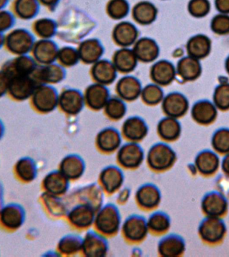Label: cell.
<instances>
[{"instance_id":"cell-1","label":"cell","mask_w":229,"mask_h":257,"mask_svg":"<svg viewBox=\"0 0 229 257\" xmlns=\"http://www.w3.org/2000/svg\"><path fill=\"white\" fill-rule=\"evenodd\" d=\"M176 155L168 145L158 144L150 149L148 162L152 169L157 171L167 170L174 164Z\"/></svg>"},{"instance_id":"cell-2","label":"cell","mask_w":229,"mask_h":257,"mask_svg":"<svg viewBox=\"0 0 229 257\" xmlns=\"http://www.w3.org/2000/svg\"><path fill=\"white\" fill-rule=\"evenodd\" d=\"M98 230L104 234H112L118 232L120 225V216L118 208L108 204L100 209L95 219Z\"/></svg>"},{"instance_id":"cell-3","label":"cell","mask_w":229,"mask_h":257,"mask_svg":"<svg viewBox=\"0 0 229 257\" xmlns=\"http://www.w3.org/2000/svg\"><path fill=\"white\" fill-rule=\"evenodd\" d=\"M224 223L217 217H209L203 221L199 229L201 238L209 243H216L220 241L224 236Z\"/></svg>"},{"instance_id":"cell-4","label":"cell","mask_w":229,"mask_h":257,"mask_svg":"<svg viewBox=\"0 0 229 257\" xmlns=\"http://www.w3.org/2000/svg\"><path fill=\"white\" fill-rule=\"evenodd\" d=\"M26 218L24 209L18 204H9L0 211V220L6 228L15 230L23 224Z\"/></svg>"},{"instance_id":"cell-5","label":"cell","mask_w":229,"mask_h":257,"mask_svg":"<svg viewBox=\"0 0 229 257\" xmlns=\"http://www.w3.org/2000/svg\"><path fill=\"white\" fill-rule=\"evenodd\" d=\"M8 88L13 97L18 100H24L33 94L35 82L28 75H14L9 80Z\"/></svg>"},{"instance_id":"cell-6","label":"cell","mask_w":229,"mask_h":257,"mask_svg":"<svg viewBox=\"0 0 229 257\" xmlns=\"http://www.w3.org/2000/svg\"><path fill=\"white\" fill-rule=\"evenodd\" d=\"M58 102L55 90L50 86H43L36 90L33 98L34 105L42 112L52 111Z\"/></svg>"},{"instance_id":"cell-7","label":"cell","mask_w":229,"mask_h":257,"mask_svg":"<svg viewBox=\"0 0 229 257\" xmlns=\"http://www.w3.org/2000/svg\"><path fill=\"white\" fill-rule=\"evenodd\" d=\"M144 156L142 148L139 145L132 143L122 147L118 153V160L125 168H134L142 164Z\"/></svg>"},{"instance_id":"cell-8","label":"cell","mask_w":229,"mask_h":257,"mask_svg":"<svg viewBox=\"0 0 229 257\" xmlns=\"http://www.w3.org/2000/svg\"><path fill=\"white\" fill-rule=\"evenodd\" d=\"M148 227V223L143 217L132 216L125 221L123 230L129 240L140 241L146 236Z\"/></svg>"},{"instance_id":"cell-9","label":"cell","mask_w":229,"mask_h":257,"mask_svg":"<svg viewBox=\"0 0 229 257\" xmlns=\"http://www.w3.org/2000/svg\"><path fill=\"white\" fill-rule=\"evenodd\" d=\"M82 248L86 256H103L107 251V244L103 237L89 232L82 240Z\"/></svg>"},{"instance_id":"cell-10","label":"cell","mask_w":229,"mask_h":257,"mask_svg":"<svg viewBox=\"0 0 229 257\" xmlns=\"http://www.w3.org/2000/svg\"><path fill=\"white\" fill-rule=\"evenodd\" d=\"M94 209L87 204L78 205L68 214L72 224L78 228H86L94 222Z\"/></svg>"},{"instance_id":"cell-11","label":"cell","mask_w":229,"mask_h":257,"mask_svg":"<svg viewBox=\"0 0 229 257\" xmlns=\"http://www.w3.org/2000/svg\"><path fill=\"white\" fill-rule=\"evenodd\" d=\"M32 36L24 30H16L8 36V48L14 53L23 54L29 51L32 47Z\"/></svg>"},{"instance_id":"cell-12","label":"cell","mask_w":229,"mask_h":257,"mask_svg":"<svg viewBox=\"0 0 229 257\" xmlns=\"http://www.w3.org/2000/svg\"><path fill=\"white\" fill-rule=\"evenodd\" d=\"M202 209L209 217L218 218L226 212L227 202L222 195L218 193H210L204 197Z\"/></svg>"},{"instance_id":"cell-13","label":"cell","mask_w":229,"mask_h":257,"mask_svg":"<svg viewBox=\"0 0 229 257\" xmlns=\"http://www.w3.org/2000/svg\"><path fill=\"white\" fill-rule=\"evenodd\" d=\"M163 108L170 117H179L185 114L188 109V102L180 94H171L165 98Z\"/></svg>"},{"instance_id":"cell-14","label":"cell","mask_w":229,"mask_h":257,"mask_svg":"<svg viewBox=\"0 0 229 257\" xmlns=\"http://www.w3.org/2000/svg\"><path fill=\"white\" fill-rule=\"evenodd\" d=\"M137 200L143 208L152 209L160 203L161 195L157 187L152 184L144 185L136 194Z\"/></svg>"},{"instance_id":"cell-15","label":"cell","mask_w":229,"mask_h":257,"mask_svg":"<svg viewBox=\"0 0 229 257\" xmlns=\"http://www.w3.org/2000/svg\"><path fill=\"white\" fill-rule=\"evenodd\" d=\"M44 187L49 194H64L68 188V179L61 172H52L44 180Z\"/></svg>"},{"instance_id":"cell-16","label":"cell","mask_w":229,"mask_h":257,"mask_svg":"<svg viewBox=\"0 0 229 257\" xmlns=\"http://www.w3.org/2000/svg\"><path fill=\"white\" fill-rule=\"evenodd\" d=\"M60 107L68 114H76L83 106V98L79 92L76 90H66L60 96Z\"/></svg>"},{"instance_id":"cell-17","label":"cell","mask_w":229,"mask_h":257,"mask_svg":"<svg viewBox=\"0 0 229 257\" xmlns=\"http://www.w3.org/2000/svg\"><path fill=\"white\" fill-rule=\"evenodd\" d=\"M185 245L182 239L176 235H169L161 240L158 250L164 256H177L184 252Z\"/></svg>"},{"instance_id":"cell-18","label":"cell","mask_w":229,"mask_h":257,"mask_svg":"<svg viewBox=\"0 0 229 257\" xmlns=\"http://www.w3.org/2000/svg\"><path fill=\"white\" fill-rule=\"evenodd\" d=\"M100 181L104 189L108 192L112 193L122 186L124 182V175L117 167H108L100 174Z\"/></svg>"},{"instance_id":"cell-19","label":"cell","mask_w":229,"mask_h":257,"mask_svg":"<svg viewBox=\"0 0 229 257\" xmlns=\"http://www.w3.org/2000/svg\"><path fill=\"white\" fill-rule=\"evenodd\" d=\"M121 136L118 131L112 128H105L98 135V148L105 152H111L120 146Z\"/></svg>"},{"instance_id":"cell-20","label":"cell","mask_w":229,"mask_h":257,"mask_svg":"<svg viewBox=\"0 0 229 257\" xmlns=\"http://www.w3.org/2000/svg\"><path fill=\"white\" fill-rule=\"evenodd\" d=\"M219 164L218 157L210 151H204L200 153L196 158V166L198 172L203 175L214 174L218 170Z\"/></svg>"},{"instance_id":"cell-21","label":"cell","mask_w":229,"mask_h":257,"mask_svg":"<svg viewBox=\"0 0 229 257\" xmlns=\"http://www.w3.org/2000/svg\"><path fill=\"white\" fill-rule=\"evenodd\" d=\"M84 170L83 161L80 157L74 155L66 157L60 164V172L68 179L80 178Z\"/></svg>"},{"instance_id":"cell-22","label":"cell","mask_w":229,"mask_h":257,"mask_svg":"<svg viewBox=\"0 0 229 257\" xmlns=\"http://www.w3.org/2000/svg\"><path fill=\"white\" fill-rule=\"evenodd\" d=\"M124 134L129 140H142L148 133V127L144 120L138 117L128 118L124 124Z\"/></svg>"},{"instance_id":"cell-23","label":"cell","mask_w":229,"mask_h":257,"mask_svg":"<svg viewBox=\"0 0 229 257\" xmlns=\"http://www.w3.org/2000/svg\"><path fill=\"white\" fill-rule=\"evenodd\" d=\"M107 98V90L100 84L90 86L86 91V102L94 109H100L105 106Z\"/></svg>"},{"instance_id":"cell-24","label":"cell","mask_w":229,"mask_h":257,"mask_svg":"<svg viewBox=\"0 0 229 257\" xmlns=\"http://www.w3.org/2000/svg\"><path fill=\"white\" fill-rule=\"evenodd\" d=\"M135 54L139 59L145 62L154 60L158 55V47L156 42L149 38H144L137 43Z\"/></svg>"},{"instance_id":"cell-25","label":"cell","mask_w":229,"mask_h":257,"mask_svg":"<svg viewBox=\"0 0 229 257\" xmlns=\"http://www.w3.org/2000/svg\"><path fill=\"white\" fill-rule=\"evenodd\" d=\"M192 112L193 118L201 124L210 123L214 120L216 115V110L214 105L206 101L195 104Z\"/></svg>"},{"instance_id":"cell-26","label":"cell","mask_w":229,"mask_h":257,"mask_svg":"<svg viewBox=\"0 0 229 257\" xmlns=\"http://www.w3.org/2000/svg\"><path fill=\"white\" fill-rule=\"evenodd\" d=\"M137 36L136 28L128 22L119 24L114 31V39L122 46H129L134 43Z\"/></svg>"},{"instance_id":"cell-27","label":"cell","mask_w":229,"mask_h":257,"mask_svg":"<svg viewBox=\"0 0 229 257\" xmlns=\"http://www.w3.org/2000/svg\"><path fill=\"white\" fill-rule=\"evenodd\" d=\"M140 82L134 77L127 76L121 80L118 85L120 95L126 100H134L140 93Z\"/></svg>"},{"instance_id":"cell-28","label":"cell","mask_w":229,"mask_h":257,"mask_svg":"<svg viewBox=\"0 0 229 257\" xmlns=\"http://www.w3.org/2000/svg\"><path fill=\"white\" fill-rule=\"evenodd\" d=\"M16 172L20 178L24 182H30L33 181L37 176V167L32 158L25 157L16 163Z\"/></svg>"},{"instance_id":"cell-29","label":"cell","mask_w":229,"mask_h":257,"mask_svg":"<svg viewBox=\"0 0 229 257\" xmlns=\"http://www.w3.org/2000/svg\"><path fill=\"white\" fill-rule=\"evenodd\" d=\"M92 74L94 78L100 83H110L116 78V66L110 62L102 60L94 65Z\"/></svg>"},{"instance_id":"cell-30","label":"cell","mask_w":229,"mask_h":257,"mask_svg":"<svg viewBox=\"0 0 229 257\" xmlns=\"http://www.w3.org/2000/svg\"><path fill=\"white\" fill-rule=\"evenodd\" d=\"M152 77L159 84H168L174 77V68L168 62H159L152 68Z\"/></svg>"},{"instance_id":"cell-31","label":"cell","mask_w":229,"mask_h":257,"mask_svg":"<svg viewBox=\"0 0 229 257\" xmlns=\"http://www.w3.org/2000/svg\"><path fill=\"white\" fill-rule=\"evenodd\" d=\"M34 55L42 63H50L58 55L57 48L53 42L41 41L36 44Z\"/></svg>"},{"instance_id":"cell-32","label":"cell","mask_w":229,"mask_h":257,"mask_svg":"<svg viewBox=\"0 0 229 257\" xmlns=\"http://www.w3.org/2000/svg\"><path fill=\"white\" fill-rule=\"evenodd\" d=\"M180 124L174 118H164L159 123V134L165 140H176L180 136Z\"/></svg>"},{"instance_id":"cell-33","label":"cell","mask_w":229,"mask_h":257,"mask_svg":"<svg viewBox=\"0 0 229 257\" xmlns=\"http://www.w3.org/2000/svg\"><path fill=\"white\" fill-rule=\"evenodd\" d=\"M79 49L80 57L84 62L91 63L99 58L102 54V47L97 41L94 40H87L80 45Z\"/></svg>"},{"instance_id":"cell-34","label":"cell","mask_w":229,"mask_h":257,"mask_svg":"<svg viewBox=\"0 0 229 257\" xmlns=\"http://www.w3.org/2000/svg\"><path fill=\"white\" fill-rule=\"evenodd\" d=\"M136 54L130 50H119L114 56V66L121 71H131L136 66Z\"/></svg>"},{"instance_id":"cell-35","label":"cell","mask_w":229,"mask_h":257,"mask_svg":"<svg viewBox=\"0 0 229 257\" xmlns=\"http://www.w3.org/2000/svg\"><path fill=\"white\" fill-rule=\"evenodd\" d=\"M156 10L152 4L143 2L136 6L134 10L135 20L139 23L148 24L154 21Z\"/></svg>"},{"instance_id":"cell-36","label":"cell","mask_w":229,"mask_h":257,"mask_svg":"<svg viewBox=\"0 0 229 257\" xmlns=\"http://www.w3.org/2000/svg\"><path fill=\"white\" fill-rule=\"evenodd\" d=\"M200 66L194 58H186L178 64V72L186 80L194 79L200 73Z\"/></svg>"},{"instance_id":"cell-37","label":"cell","mask_w":229,"mask_h":257,"mask_svg":"<svg viewBox=\"0 0 229 257\" xmlns=\"http://www.w3.org/2000/svg\"><path fill=\"white\" fill-rule=\"evenodd\" d=\"M210 49L208 40L204 36H197L189 42L188 50L191 56L201 58L206 56Z\"/></svg>"},{"instance_id":"cell-38","label":"cell","mask_w":229,"mask_h":257,"mask_svg":"<svg viewBox=\"0 0 229 257\" xmlns=\"http://www.w3.org/2000/svg\"><path fill=\"white\" fill-rule=\"evenodd\" d=\"M82 241L80 237L70 235L62 238L58 244L60 252L66 254H74L82 248Z\"/></svg>"},{"instance_id":"cell-39","label":"cell","mask_w":229,"mask_h":257,"mask_svg":"<svg viewBox=\"0 0 229 257\" xmlns=\"http://www.w3.org/2000/svg\"><path fill=\"white\" fill-rule=\"evenodd\" d=\"M148 226L151 230L157 232H163L170 227V219L163 212H156L150 217L148 221Z\"/></svg>"},{"instance_id":"cell-40","label":"cell","mask_w":229,"mask_h":257,"mask_svg":"<svg viewBox=\"0 0 229 257\" xmlns=\"http://www.w3.org/2000/svg\"><path fill=\"white\" fill-rule=\"evenodd\" d=\"M64 76V71L60 66L58 65H49L40 70L38 72V77L43 81L56 82L60 81Z\"/></svg>"},{"instance_id":"cell-41","label":"cell","mask_w":229,"mask_h":257,"mask_svg":"<svg viewBox=\"0 0 229 257\" xmlns=\"http://www.w3.org/2000/svg\"><path fill=\"white\" fill-rule=\"evenodd\" d=\"M212 146L220 154H228L229 130L223 128L218 131L213 136Z\"/></svg>"},{"instance_id":"cell-42","label":"cell","mask_w":229,"mask_h":257,"mask_svg":"<svg viewBox=\"0 0 229 257\" xmlns=\"http://www.w3.org/2000/svg\"><path fill=\"white\" fill-rule=\"evenodd\" d=\"M16 10L18 15L23 18H31L37 12L38 4L36 0H18Z\"/></svg>"},{"instance_id":"cell-43","label":"cell","mask_w":229,"mask_h":257,"mask_svg":"<svg viewBox=\"0 0 229 257\" xmlns=\"http://www.w3.org/2000/svg\"><path fill=\"white\" fill-rule=\"evenodd\" d=\"M105 111L110 118L119 119L122 118L126 113V105L122 100L118 98H112L106 102Z\"/></svg>"},{"instance_id":"cell-44","label":"cell","mask_w":229,"mask_h":257,"mask_svg":"<svg viewBox=\"0 0 229 257\" xmlns=\"http://www.w3.org/2000/svg\"><path fill=\"white\" fill-rule=\"evenodd\" d=\"M34 66L35 63L31 58L21 57L16 60L12 70L16 72V75H28L33 71Z\"/></svg>"},{"instance_id":"cell-45","label":"cell","mask_w":229,"mask_h":257,"mask_svg":"<svg viewBox=\"0 0 229 257\" xmlns=\"http://www.w3.org/2000/svg\"><path fill=\"white\" fill-rule=\"evenodd\" d=\"M128 4L125 0H112L108 6V12L116 19L124 18L128 12Z\"/></svg>"},{"instance_id":"cell-46","label":"cell","mask_w":229,"mask_h":257,"mask_svg":"<svg viewBox=\"0 0 229 257\" xmlns=\"http://www.w3.org/2000/svg\"><path fill=\"white\" fill-rule=\"evenodd\" d=\"M43 198L46 206L52 214L59 216L63 214L64 210L63 205L56 195L47 192L43 195Z\"/></svg>"},{"instance_id":"cell-47","label":"cell","mask_w":229,"mask_h":257,"mask_svg":"<svg viewBox=\"0 0 229 257\" xmlns=\"http://www.w3.org/2000/svg\"><path fill=\"white\" fill-rule=\"evenodd\" d=\"M162 90L156 85H149L142 92L144 101L150 104L158 103L162 100Z\"/></svg>"},{"instance_id":"cell-48","label":"cell","mask_w":229,"mask_h":257,"mask_svg":"<svg viewBox=\"0 0 229 257\" xmlns=\"http://www.w3.org/2000/svg\"><path fill=\"white\" fill-rule=\"evenodd\" d=\"M214 102L220 109L229 108V85L220 86L214 95Z\"/></svg>"},{"instance_id":"cell-49","label":"cell","mask_w":229,"mask_h":257,"mask_svg":"<svg viewBox=\"0 0 229 257\" xmlns=\"http://www.w3.org/2000/svg\"><path fill=\"white\" fill-rule=\"evenodd\" d=\"M55 24L50 20H39L36 24V30L42 37L49 38L55 32Z\"/></svg>"},{"instance_id":"cell-50","label":"cell","mask_w":229,"mask_h":257,"mask_svg":"<svg viewBox=\"0 0 229 257\" xmlns=\"http://www.w3.org/2000/svg\"><path fill=\"white\" fill-rule=\"evenodd\" d=\"M78 55L79 54H78V52L71 48H63L58 54L60 62L64 65L67 66L75 64L77 62Z\"/></svg>"},{"instance_id":"cell-51","label":"cell","mask_w":229,"mask_h":257,"mask_svg":"<svg viewBox=\"0 0 229 257\" xmlns=\"http://www.w3.org/2000/svg\"><path fill=\"white\" fill-rule=\"evenodd\" d=\"M190 12L193 15L200 17L205 15L209 10V4L206 0H193L191 2Z\"/></svg>"},{"instance_id":"cell-52","label":"cell","mask_w":229,"mask_h":257,"mask_svg":"<svg viewBox=\"0 0 229 257\" xmlns=\"http://www.w3.org/2000/svg\"><path fill=\"white\" fill-rule=\"evenodd\" d=\"M212 28L217 33H227L229 32V18L226 16H218L213 20Z\"/></svg>"},{"instance_id":"cell-53","label":"cell","mask_w":229,"mask_h":257,"mask_svg":"<svg viewBox=\"0 0 229 257\" xmlns=\"http://www.w3.org/2000/svg\"><path fill=\"white\" fill-rule=\"evenodd\" d=\"M13 24V17L8 12H0V30L8 29Z\"/></svg>"},{"instance_id":"cell-54","label":"cell","mask_w":229,"mask_h":257,"mask_svg":"<svg viewBox=\"0 0 229 257\" xmlns=\"http://www.w3.org/2000/svg\"><path fill=\"white\" fill-rule=\"evenodd\" d=\"M8 75L3 72H0V96L5 93L9 85Z\"/></svg>"},{"instance_id":"cell-55","label":"cell","mask_w":229,"mask_h":257,"mask_svg":"<svg viewBox=\"0 0 229 257\" xmlns=\"http://www.w3.org/2000/svg\"><path fill=\"white\" fill-rule=\"evenodd\" d=\"M216 6L220 12H229V0H216Z\"/></svg>"},{"instance_id":"cell-56","label":"cell","mask_w":229,"mask_h":257,"mask_svg":"<svg viewBox=\"0 0 229 257\" xmlns=\"http://www.w3.org/2000/svg\"><path fill=\"white\" fill-rule=\"evenodd\" d=\"M222 168L224 172L229 174V155L225 156L222 163Z\"/></svg>"},{"instance_id":"cell-57","label":"cell","mask_w":229,"mask_h":257,"mask_svg":"<svg viewBox=\"0 0 229 257\" xmlns=\"http://www.w3.org/2000/svg\"><path fill=\"white\" fill-rule=\"evenodd\" d=\"M4 192H3V187H2V184H0V211H1L2 208L4 207Z\"/></svg>"},{"instance_id":"cell-58","label":"cell","mask_w":229,"mask_h":257,"mask_svg":"<svg viewBox=\"0 0 229 257\" xmlns=\"http://www.w3.org/2000/svg\"><path fill=\"white\" fill-rule=\"evenodd\" d=\"M42 2V3L46 4V5L48 6H52L54 4H55L58 0H40Z\"/></svg>"},{"instance_id":"cell-59","label":"cell","mask_w":229,"mask_h":257,"mask_svg":"<svg viewBox=\"0 0 229 257\" xmlns=\"http://www.w3.org/2000/svg\"><path fill=\"white\" fill-rule=\"evenodd\" d=\"M123 195H124V196H122V195H120V199L121 198V200H122V199H124V200H125V198H126V200H127V199L128 198V196H129V194H128V193L129 192H128V191L125 190L124 191H123L122 192Z\"/></svg>"},{"instance_id":"cell-60","label":"cell","mask_w":229,"mask_h":257,"mask_svg":"<svg viewBox=\"0 0 229 257\" xmlns=\"http://www.w3.org/2000/svg\"><path fill=\"white\" fill-rule=\"evenodd\" d=\"M4 132V128L3 124H2V122L1 121H0V140H1L2 136H3Z\"/></svg>"},{"instance_id":"cell-61","label":"cell","mask_w":229,"mask_h":257,"mask_svg":"<svg viewBox=\"0 0 229 257\" xmlns=\"http://www.w3.org/2000/svg\"><path fill=\"white\" fill-rule=\"evenodd\" d=\"M8 0H0V9L2 8H3L4 6L6 5V2H7Z\"/></svg>"},{"instance_id":"cell-62","label":"cell","mask_w":229,"mask_h":257,"mask_svg":"<svg viewBox=\"0 0 229 257\" xmlns=\"http://www.w3.org/2000/svg\"><path fill=\"white\" fill-rule=\"evenodd\" d=\"M4 42V38L3 36H2L1 33H0V46L2 45V44H3Z\"/></svg>"},{"instance_id":"cell-63","label":"cell","mask_w":229,"mask_h":257,"mask_svg":"<svg viewBox=\"0 0 229 257\" xmlns=\"http://www.w3.org/2000/svg\"><path fill=\"white\" fill-rule=\"evenodd\" d=\"M227 69H228L229 72V59L228 60V62H227Z\"/></svg>"}]
</instances>
